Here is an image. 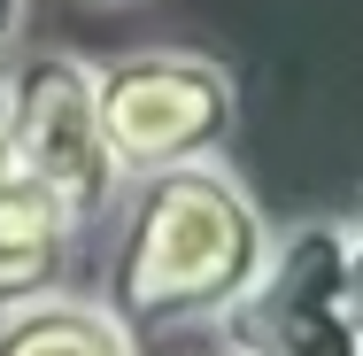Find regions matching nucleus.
Wrapping results in <instances>:
<instances>
[{
    "mask_svg": "<svg viewBox=\"0 0 363 356\" xmlns=\"http://www.w3.org/2000/svg\"><path fill=\"white\" fill-rule=\"evenodd\" d=\"M8 178H16V147H8V109H0V194H8Z\"/></svg>",
    "mask_w": 363,
    "mask_h": 356,
    "instance_id": "8",
    "label": "nucleus"
},
{
    "mask_svg": "<svg viewBox=\"0 0 363 356\" xmlns=\"http://www.w3.org/2000/svg\"><path fill=\"white\" fill-rule=\"evenodd\" d=\"M348 318L363 333V232H348Z\"/></svg>",
    "mask_w": 363,
    "mask_h": 356,
    "instance_id": "7",
    "label": "nucleus"
},
{
    "mask_svg": "<svg viewBox=\"0 0 363 356\" xmlns=\"http://www.w3.org/2000/svg\"><path fill=\"white\" fill-rule=\"evenodd\" d=\"M217 325L224 356H363L348 318V232L294 225Z\"/></svg>",
    "mask_w": 363,
    "mask_h": 356,
    "instance_id": "3",
    "label": "nucleus"
},
{
    "mask_svg": "<svg viewBox=\"0 0 363 356\" xmlns=\"http://www.w3.org/2000/svg\"><path fill=\"white\" fill-rule=\"evenodd\" d=\"M0 356H140V349L101 302L47 294V302H23L16 318H0Z\"/></svg>",
    "mask_w": 363,
    "mask_h": 356,
    "instance_id": "5",
    "label": "nucleus"
},
{
    "mask_svg": "<svg viewBox=\"0 0 363 356\" xmlns=\"http://www.w3.org/2000/svg\"><path fill=\"white\" fill-rule=\"evenodd\" d=\"M93 109H101L116 178L124 171L155 178V171L201 163L232 132V77L209 55H124L93 70Z\"/></svg>",
    "mask_w": 363,
    "mask_h": 356,
    "instance_id": "2",
    "label": "nucleus"
},
{
    "mask_svg": "<svg viewBox=\"0 0 363 356\" xmlns=\"http://www.w3.org/2000/svg\"><path fill=\"white\" fill-rule=\"evenodd\" d=\"M16 16H23V0H0V47L16 39Z\"/></svg>",
    "mask_w": 363,
    "mask_h": 356,
    "instance_id": "9",
    "label": "nucleus"
},
{
    "mask_svg": "<svg viewBox=\"0 0 363 356\" xmlns=\"http://www.w3.org/2000/svg\"><path fill=\"white\" fill-rule=\"evenodd\" d=\"M263 256H271V232H263V210L247 202V186L217 163H178L140 186V210L124 225L101 310L124 333L224 318L240 286L263 271Z\"/></svg>",
    "mask_w": 363,
    "mask_h": 356,
    "instance_id": "1",
    "label": "nucleus"
},
{
    "mask_svg": "<svg viewBox=\"0 0 363 356\" xmlns=\"http://www.w3.org/2000/svg\"><path fill=\"white\" fill-rule=\"evenodd\" d=\"M0 109H8L16 178H31L55 210L70 217V232L85 217L108 210L116 163H108L101 109H93V63H77V55H31L0 85Z\"/></svg>",
    "mask_w": 363,
    "mask_h": 356,
    "instance_id": "4",
    "label": "nucleus"
},
{
    "mask_svg": "<svg viewBox=\"0 0 363 356\" xmlns=\"http://www.w3.org/2000/svg\"><path fill=\"white\" fill-rule=\"evenodd\" d=\"M62 248H70V217L31 178H8V194H0V294L31 302V286H47L62 271Z\"/></svg>",
    "mask_w": 363,
    "mask_h": 356,
    "instance_id": "6",
    "label": "nucleus"
}]
</instances>
